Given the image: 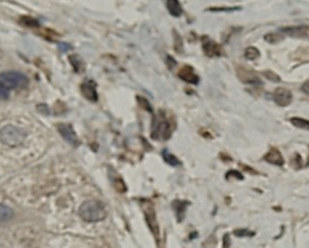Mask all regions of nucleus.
I'll use <instances>...</instances> for the list:
<instances>
[{
  "instance_id": "nucleus-22",
  "label": "nucleus",
  "mask_w": 309,
  "mask_h": 248,
  "mask_svg": "<svg viewBox=\"0 0 309 248\" xmlns=\"http://www.w3.org/2000/svg\"><path fill=\"white\" fill-rule=\"evenodd\" d=\"M302 90H303V92H304L305 94L309 95V80H308V81H306L304 84H303V86H302Z\"/></svg>"
},
{
  "instance_id": "nucleus-8",
  "label": "nucleus",
  "mask_w": 309,
  "mask_h": 248,
  "mask_svg": "<svg viewBox=\"0 0 309 248\" xmlns=\"http://www.w3.org/2000/svg\"><path fill=\"white\" fill-rule=\"evenodd\" d=\"M203 49L208 57H219L221 56V47L216 41H213L209 37H203Z\"/></svg>"
},
{
  "instance_id": "nucleus-21",
  "label": "nucleus",
  "mask_w": 309,
  "mask_h": 248,
  "mask_svg": "<svg viewBox=\"0 0 309 248\" xmlns=\"http://www.w3.org/2000/svg\"><path fill=\"white\" fill-rule=\"evenodd\" d=\"M240 8H212L209 9L210 11H234V10H239Z\"/></svg>"
},
{
  "instance_id": "nucleus-9",
  "label": "nucleus",
  "mask_w": 309,
  "mask_h": 248,
  "mask_svg": "<svg viewBox=\"0 0 309 248\" xmlns=\"http://www.w3.org/2000/svg\"><path fill=\"white\" fill-rule=\"evenodd\" d=\"M237 75H239L242 82L246 84H251V85H259V84H261L260 78L253 71L246 70L244 68H239L237 69Z\"/></svg>"
},
{
  "instance_id": "nucleus-16",
  "label": "nucleus",
  "mask_w": 309,
  "mask_h": 248,
  "mask_svg": "<svg viewBox=\"0 0 309 248\" xmlns=\"http://www.w3.org/2000/svg\"><path fill=\"white\" fill-rule=\"evenodd\" d=\"M162 157H163V160L167 162L168 165H170L172 167H179L181 165L180 160L177 159L174 155H172L171 153H169L168 150L162 151Z\"/></svg>"
},
{
  "instance_id": "nucleus-17",
  "label": "nucleus",
  "mask_w": 309,
  "mask_h": 248,
  "mask_svg": "<svg viewBox=\"0 0 309 248\" xmlns=\"http://www.w3.org/2000/svg\"><path fill=\"white\" fill-rule=\"evenodd\" d=\"M245 58L248 59V60H255L259 58L260 56V52L259 50L257 49L256 47H248L247 49L245 50Z\"/></svg>"
},
{
  "instance_id": "nucleus-15",
  "label": "nucleus",
  "mask_w": 309,
  "mask_h": 248,
  "mask_svg": "<svg viewBox=\"0 0 309 248\" xmlns=\"http://www.w3.org/2000/svg\"><path fill=\"white\" fill-rule=\"evenodd\" d=\"M290 121H291V123L295 126V128L309 131V121L308 120L299 118V117H294V118H291Z\"/></svg>"
},
{
  "instance_id": "nucleus-11",
  "label": "nucleus",
  "mask_w": 309,
  "mask_h": 248,
  "mask_svg": "<svg viewBox=\"0 0 309 248\" xmlns=\"http://www.w3.org/2000/svg\"><path fill=\"white\" fill-rule=\"evenodd\" d=\"M82 93L85 97L91 100V101H97L98 99V95H97V90H96V86H95V83L92 81H87L85 83L82 84Z\"/></svg>"
},
{
  "instance_id": "nucleus-2",
  "label": "nucleus",
  "mask_w": 309,
  "mask_h": 248,
  "mask_svg": "<svg viewBox=\"0 0 309 248\" xmlns=\"http://www.w3.org/2000/svg\"><path fill=\"white\" fill-rule=\"evenodd\" d=\"M0 85L7 90L22 89L28 85L27 77L16 71H7L0 74Z\"/></svg>"
},
{
  "instance_id": "nucleus-19",
  "label": "nucleus",
  "mask_w": 309,
  "mask_h": 248,
  "mask_svg": "<svg viewBox=\"0 0 309 248\" xmlns=\"http://www.w3.org/2000/svg\"><path fill=\"white\" fill-rule=\"evenodd\" d=\"M264 75H265L266 78H268V80L271 81V82L278 83V82H280V81H281L280 76H279L278 74H276L275 72H272V71H265V72H264Z\"/></svg>"
},
{
  "instance_id": "nucleus-7",
  "label": "nucleus",
  "mask_w": 309,
  "mask_h": 248,
  "mask_svg": "<svg viewBox=\"0 0 309 248\" xmlns=\"http://www.w3.org/2000/svg\"><path fill=\"white\" fill-rule=\"evenodd\" d=\"M58 130L60 132V134L62 135V137L64 138L65 141L68 143H70L73 146H77L80 144L79 138H77L75 132L73 131L72 126L70 124H65V123H61L58 125Z\"/></svg>"
},
{
  "instance_id": "nucleus-5",
  "label": "nucleus",
  "mask_w": 309,
  "mask_h": 248,
  "mask_svg": "<svg viewBox=\"0 0 309 248\" xmlns=\"http://www.w3.org/2000/svg\"><path fill=\"white\" fill-rule=\"evenodd\" d=\"M293 95L291 93V90L279 87L275 90L273 93V100H275L276 104L280 107H288L291 102H292Z\"/></svg>"
},
{
  "instance_id": "nucleus-3",
  "label": "nucleus",
  "mask_w": 309,
  "mask_h": 248,
  "mask_svg": "<svg viewBox=\"0 0 309 248\" xmlns=\"http://www.w3.org/2000/svg\"><path fill=\"white\" fill-rule=\"evenodd\" d=\"M26 133L15 126L8 125L0 131V141L11 147L19 146L25 140Z\"/></svg>"
},
{
  "instance_id": "nucleus-4",
  "label": "nucleus",
  "mask_w": 309,
  "mask_h": 248,
  "mask_svg": "<svg viewBox=\"0 0 309 248\" xmlns=\"http://www.w3.org/2000/svg\"><path fill=\"white\" fill-rule=\"evenodd\" d=\"M172 134L171 124L168 120H165L161 113L158 114L156 119H154L152 136L156 140H168Z\"/></svg>"
},
{
  "instance_id": "nucleus-14",
  "label": "nucleus",
  "mask_w": 309,
  "mask_h": 248,
  "mask_svg": "<svg viewBox=\"0 0 309 248\" xmlns=\"http://www.w3.org/2000/svg\"><path fill=\"white\" fill-rule=\"evenodd\" d=\"M13 217V211L8 206L0 204V221L5 222L9 221Z\"/></svg>"
},
{
  "instance_id": "nucleus-10",
  "label": "nucleus",
  "mask_w": 309,
  "mask_h": 248,
  "mask_svg": "<svg viewBox=\"0 0 309 248\" xmlns=\"http://www.w3.org/2000/svg\"><path fill=\"white\" fill-rule=\"evenodd\" d=\"M179 76L182 78L183 81H185L186 83H189V84H193V85H197L199 82L198 75H196L192 66H188V65L183 66L179 72Z\"/></svg>"
},
{
  "instance_id": "nucleus-20",
  "label": "nucleus",
  "mask_w": 309,
  "mask_h": 248,
  "mask_svg": "<svg viewBox=\"0 0 309 248\" xmlns=\"http://www.w3.org/2000/svg\"><path fill=\"white\" fill-rule=\"evenodd\" d=\"M8 97H9V92L5 88H3L1 85H0V100L8 99Z\"/></svg>"
},
{
  "instance_id": "nucleus-6",
  "label": "nucleus",
  "mask_w": 309,
  "mask_h": 248,
  "mask_svg": "<svg viewBox=\"0 0 309 248\" xmlns=\"http://www.w3.org/2000/svg\"><path fill=\"white\" fill-rule=\"evenodd\" d=\"M281 32L290 37L294 38H309V26L299 25V26H289L281 29Z\"/></svg>"
},
{
  "instance_id": "nucleus-18",
  "label": "nucleus",
  "mask_w": 309,
  "mask_h": 248,
  "mask_svg": "<svg viewBox=\"0 0 309 248\" xmlns=\"http://www.w3.org/2000/svg\"><path fill=\"white\" fill-rule=\"evenodd\" d=\"M265 39L268 41V43H278V41H281L283 39V36L281 34H278V33H270V34H267L265 36Z\"/></svg>"
},
{
  "instance_id": "nucleus-1",
  "label": "nucleus",
  "mask_w": 309,
  "mask_h": 248,
  "mask_svg": "<svg viewBox=\"0 0 309 248\" xmlns=\"http://www.w3.org/2000/svg\"><path fill=\"white\" fill-rule=\"evenodd\" d=\"M79 215L86 222H98L105 219L107 211L100 202L86 201L80 207Z\"/></svg>"
},
{
  "instance_id": "nucleus-13",
  "label": "nucleus",
  "mask_w": 309,
  "mask_h": 248,
  "mask_svg": "<svg viewBox=\"0 0 309 248\" xmlns=\"http://www.w3.org/2000/svg\"><path fill=\"white\" fill-rule=\"evenodd\" d=\"M167 8L173 16H180L183 13L182 5L176 0H169V1H167Z\"/></svg>"
},
{
  "instance_id": "nucleus-12",
  "label": "nucleus",
  "mask_w": 309,
  "mask_h": 248,
  "mask_svg": "<svg viewBox=\"0 0 309 248\" xmlns=\"http://www.w3.org/2000/svg\"><path fill=\"white\" fill-rule=\"evenodd\" d=\"M264 159L267 162L271 163V165H276V166H283V163H284L283 157L280 151H279L277 148L270 149V151L265 156Z\"/></svg>"
}]
</instances>
